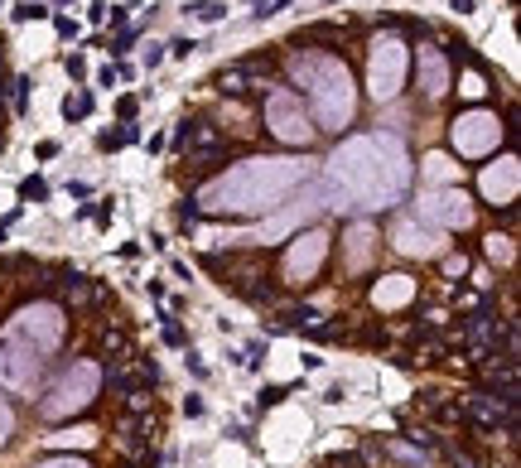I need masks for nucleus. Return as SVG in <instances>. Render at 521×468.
<instances>
[{"instance_id": "1", "label": "nucleus", "mask_w": 521, "mask_h": 468, "mask_svg": "<svg viewBox=\"0 0 521 468\" xmlns=\"http://www.w3.org/2000/svg\"><path fill=\"white\" fill-rule=\"evenodd\" d=\"M309 179V160H295V155H280V160H242L227 174H218L208 189H203V203L208 213H261V208H280V198Z\"/></svg>"}, {"instance_id": "2", "label": "nucleus", "mask_w": 521, "mask_h": 468, "mask_svg": "<svg viewBox=\"0 0 521 468\" xmlns=\"http://www.w3.org/2000/svg\"><path fill=\"white\" fill-rule=\"evenodd\" d=\"M290 78L304 87V97L319 111V126L314 131H343L353 121L357 97H353V78L348 68L329 54H295L290 58Z\"/></svg>"}, {"instance_id": "3", "label": "nucleus", "mask_w": 521, "mask_h": 468, "mask_svg": "<svg viewBox=\"0 0 521 468\" xmlns=\"http://www.w3.org/2000/svg\"><path fill=\"white\" fill-rule=\"evenodd\" d=\"M333 174L343 193H353L362 208H391V198L406 189V179L396 174H382V131L372 140H353L333 155Z\"/></svg>"}, {"instance_id": "4", "label": "nucleus", "mask_w": 521, "mask_h": 468, "mask_svg": "<svg viewBox=\"0 0 521 468\" xmlns=\"http://www.w3.org/2000/svg\"><path fill=\"white\" fill-rule=\"evenodd\" d=\"M0 338L20 343L25 353H34V358L44 362L58 348V343H63V309H58V304H49V300L25 304V309H15V319L0 329Z\"/></svg>"}, {"instance_id": "5", "label": "nucleus", "mask_w": 521, "mask_h": 468, "mask_svg": "<svg viewBox=\"0 0 521 468\" xmlns=\"http://www.w3.org/2000/svg\"><path fill=\"white\" fill-rule=\"evenodd\" d=\"M329 232L324 227H304L295 232L285 251H280V285H290V290H304V285H314L319 271H324V261H329Z\"/></svg>"}, {"instance_id": "6", "label": "nucleus", "mask_w": 521, "mask_h": 468, "mask_svg": "<svg viewBox=\"0 0 521 468\" xmlns=\"http://www.w3.org/2000/svg\"><path fill=\"white\" fill-rule=\"evenodd\" d=\"M97 386H102V367L97 362H73L63 377L54 382V391L39 401L44 420H63V415H78L97 401Z\"/></svg>"}, {"instance_id": "7", "label": "nucleus", "mask_w": 521, "mask_h": 468, "mask_svg": "<svg viewBox=\"0 0 521 468\" xmlns=\"http://www.w3.org/2000/svg\"><path fill=\"white\" fill-rule=\"evenodd\" d=\"M406 83V44L396 34H372L367 39V92L377 102H396Z\"/></svg>"}, {"instance_id": "8", "label": "nucleus", "mask_w": 521, "mask_h": 468, "mask_svg": "<svg viewBox=\"0 0 521 468\" xmlns=\"http://www.w3.org/2000/svg\"><path fill=\"white\" fill-rule=\"evenodd\" d=\"M502 136H507V126H502V116L488 107H468L449 121V145H454L464 160H478V155L497 150Z\"/></svg>"}, {"instance_id": "9", "label": "nucleus", "mask_w": 521, "mask_h": 468, "mask_svg": "<svg viewBox=\"0 0 521 468\" xmlns=\"http://www.w3.org/2000/svg\"><path fill=\"white\" fill-rule=\"evenodd\" d=\"M261 121H266V131H271L280 145H314V126H309V116H304V102L295 92H285V87H271L266 92V107H261Z\"/></svg>"}, {"instance_id": "10", "label": "nucleus", "mask_w": 521, "mask_h": 468, "mask_svg": "<svg viewBox=\"0 0 521 468\" xmlns=\"http://www.w3.org/2000/svg\"><path fill=\"white\" fill-rule=\"evenodd\" d=\"M266 78H271V58H266V54L232 58L227 68H218L213 87H218L227 102H247V97H256V92H266Z\"/></svg>"}, {"instance_id": "11", "label": "nucleus", "mask_w": 521, "mask_h": 468, "mask_svg": "<svg viewBox=\"0 0 521 468\" xmlns=\"http://www.w3.org/2000/svg\"><path fill=\"white\" fill-rule=\"evenodd\" d=\"M415 218L435 222V227H468L473 222V203H468V193L459 184L454 189H420Z\"/></svg>"}, {"instance_id": "12", "label": "nucleus", "mask_w": 521, "mask_h": 468, "mask_svg": "<svg viewBox=\"0 0 521 468\" xmlns=\"http://www.w3.org/2000/svg\"><path fill=\"white\" fill-rule=\"evenodd\" d=\"M449 87H454V63L444 58L439 44H420V49H415V92H420L425 102H439Z\"/></svg>"}, {"instance_id": "13", "label": "nucleus", "mask_w": 521, "mask_h": 468, "mask_svg": "<svg viewBox=\"0 0 521 468\" xmlns=\"http://www.w3.org/2000/svg\"><path fill=\"white\" fill-rule=\"evenodd\" d=\"M160 430H165L160 415H150V406H145V411H121L116 415V430H111V435H116V444L126 449V459H145L150 444L160 440Z\"/></svg>"}, {"instance_id": "14", "label": "nucleus", "mask_w": 521, "mask_h": 468, "mask_svg": "<svg viewBox=\"0 0 521 468\" xmlns=\"http://www.w3.org/2000/svg\"><path fill=\"white\" fill-rule=\"evenodd\" d=\"M517 189H521L517 155H497L493 165H483V174H478V193L493 208H517Z\"/></svg>"}, {"instance_id": "15", "label": "nucleus", "mask_w": 521, "mask_h": 468, "mask_svg": "<svg viewBox=\"0 0 521 468\" xmlns=\"http://www.w3.org/2000/svg\"><path fill=\"white\" fill-rule=\"evenodd\" d=\"M391 247L401 251V256H439L444 251V237H439L435 227H415V218H396L391 222Z\"/></svg>"}, {"instance_id": "16", "label": "nucleus", "mask_w": 521, "mask_h": 468, "mask_svg": "<svg viewBox=\"0 0 521 468\" xmlns=\"http://www.w3.org/2000/svg\"><path fill=\"white\" fill-rule=\"evenodd\" d=\"M372 251H377V232H372L367 222H353V227H348V256H343V271H362V266L372 261Z\"/></svg>"}, {"instance_id": "17", "label": "nucleus", "mask_w": 521, "mask_h": 468, "mask_svg": "<svg viewBox=\"0 0 521 468\" xmlns=\"http://www.w3.org/2000/svg\"><path fill=\"white\" fill-rule=\"evenodd\" d=\"M97 348H102V358L107 362H131L136 358V343H131V329H126V324H107Z\"/></svg>"}, {"instance_id": "18", "label": "nucleus", "mask_w": 521, "mask_h": 468, "mask_svg": "<svg viewBox=\"0 0 521 468\" xmlns=\"http://www.w3.org/2000/svg\"><path fill=\"white\" fill-rule=\"evenodd\" d=\"M415 290H420V285H415L411 276H386V285H377V290H372V300L382 304V309H396V304L415 300Z\"/></svg>"}, {"instance_id": "19", "label": "nucleus", "mask_w": 521, "mask_h": 468, "mask_svg": "<svg viewBox=\"0 0 521 468\" xmlns=\"http://www.w3.org/2000/svg\"><path fill=\"white\" fill-rule=\"evenodd\" d=\"M425 179H430V184H439V189H454V179H459V165H454L444 150H435V155H425Z\"/></svg>"}, {"instance_id": "20", "label": "nucleus", "mask_w": 521, "mask_h": 468, "mask_svg": "<svg viewBox=\"0 0 521 468\" xmlns=\"http://www.w3.org/2000/svg\"><path fill=\"white\" fill-rule=\"evenodd\" d=\"M184 15L198 20V25H222V20H227V0H189Z\"/></svg>"}, {"instance_id": "21", "label": "nucleus", "mask_w": 521, "mask_h": 468, "mask_svg": "<svg viewBox=\"0 0 521 468\" xmlns=\"http://www.w3.org/2000/svg\"><path fill=\"white\" fill-rule=\"evenodd\" d=\"M459 92H464L473 107H478V102H483V97L493 92V87H488V78H483V68H478V58H473V63L464 68V78H459Z\"/></svg>"}, {"instance_id": "22", "label": "nucleus", "mask_w": 521, "mask_h": 468, "mask_svg": "<svg viewBox=\"0 0 521 468\" xmlns=\"http://www.w3.org/2000/svg\"><path fill=\"white\" fill-rule=\"evenodd\" d=\"M140 140V126L136 121H121L116 131H97V150H121V145H136Z\"/></svg>"}, {"instance_id": "23", "label": "nucleus", "mask_w": 521, "mask_h": 468, "mask_svg": "<svg viewBox=\"0 0 521 468\" xmlns=\"http://www.w3.org/2000/svg\"><path fill=\"white\" fill-rule=\"evenodd\" d=\"M92 107H97V102H92V92L78 87V92H68V97H63V121H68V126H73V121H87Z\"/></svg>"}, {"instance_id": "24", "label": "nucleus", "mask_w": 521, "mask_h": 468, "mask_svg": "<svg viewBox=\"0 0 521 468\" xmlns=\"http://www.w3.org/2000/svg\"><path fill=\"white\" fill-rule=\"evenodd\" d=\"M10 20H15V25H29V20H49V5H44V0H20V5L10 10Z\"/></svg>"}, {"instance_id": "25", "label": "nucleus", "mask_w": 521, "mask_h": 468, "mask_svg": "<svg viewBox=\"0 0 521 468\" xmlns=\"http://www.w3.org/2000/svg\"><path fill=\"white\" fill-rule=\"evenodd\" d=\"M160 333H165L169 348H189V333L179 329V319H174V314H160Z\"/></svg>"}, {"instance_id": "26", "label": "nucleus", "mask_w": 521, "mask_h": 468, "mask_svg": "<svg viewBox=\"0 0 521 468\" xmlns=\"http://www.w3.org/2000/svg\"><path fill=\"white\" fill-rule=\"evenodd\" d=\"M10 107H15V116H25L29 111V78L20 73V78H10Z\"/></svg>"}, {"instance_id": "27", "label": "nucleus", "mask_w": 521, "mask_h": 468, "mask_svg": "<svg viewBox=\"0 0 521 468\" xmlns=\"http://www.w3.org/2000/svg\"><path fill=\"white\" fill-rule=\"evenodd\" d=\"M140 39V25H126V29H116V39H111V58H126L131 54V44Z\"/></svg>"}, {"instance_id": "28", "label": "nucleus", "mask_w": 521, "mask_h": 468, "mask_svg": "<svg viewBox=\"0 0 521 468\" xmlns=\"http://www.w3.org/2000/svg\"><path fill=\"white\" fill-rule=\"evenodd\" d=\"M483 242H488L483 251H488L493 261H507V266H512V237H497V232H493V237H483Z\"/></svg>"}, {"instance_id": "29", "label": "nucleus", "mask_w": 521, "mask_h": 468, "mask_svg": "<svg viewBox=\"0 0 521 468\" xmlns=\"http://www.w3.org/2000/svg\"><path fill=\"white\" fill-rule=\"evenodd\" d=\"M285 5H295V0H251V20H271Z\"/></svg>"}, {"instance_id": "30", "label": "nucleus", "mask_w": 521, "mask_h": 468, "mask_svg": "<svg viewBox=\"0 0 521 468\" xmlns=\"http://www.w3.org/2000/svg\"><path fill=\"white\" fill-rule=\"evenodd\" d=\"M444 459H449V468H483L468 449H459V444H444Z\"/></svg>"}, {"instance_id": "31", "label": "nucleus", "mask_w": 521, "mask_h": 468, "mask_svg": "<svg viewBox=\"0 0 521 468\" xmlns=\"http://www.w3.org/2000/svg\"><path fill=\"white\" fill-rule=\"evenodd\" d=\"M49 20H54V34H58V39H78V20H68L63 10H49Z\"/></svg>"}, {"instance_id": "32", "label": "nucleus", "mask_w": 521, "mask_h": 468, "mask_svg": "<svg viewBox=\"0 0 521 468\" xmlns=\"http://www.w3.org/2000/svg\"><path fill=\"white\" fill-rule=\"evenodd\" d=\"M20 198H25V203H44V198H49V184H44V179H25V184H20Z\"/></svg>"}, {"instance_id": "33", "label": "nucleus", "mask_w": 521, "mask_h": 468, "mask_svg": "<svg viewBox=\"0 0 521 468\" xmlns=\"http://www.w3.org/2000/svg\"><path fill=\"white\" fill-rule=\"evenodd\" d=\"M34 468H92L87 459H73V454H49V459H39Z\"/></svg>"}, {"instance_id": "34", "label": "nucleus", "mask_w": 521, "mask_h": 468, "mask_svg": "<svg viewBox=\"0 0 521 468\" xmlns=\"http://www.w3.org/2000/svg\"><path fill=\"white\" fill-rule=\"evenodd\" d=\"M63 68H68V78H87V58L83 54H68L63 58Z\"/></svg>"}, {"instance_id": "35", "label": "nucleus", "mask_w": 521, "mask_h": 468, "mask_svg": "<svg viewBox=\"0 0 521 468\" xmlns=\"http://www.w3.org/2000/svg\"><path fill=\"white\" fill-rule=\"evenodd\" d=\"M136 111H140V97H121V102H116V116H121V121H136Z\"/></svg>"}, {"instance_id": "36", "label": "nucleus", "mask_w": 521, "mask_h": 468, "mask_svg": "<svg viewBox=\"0 0 521 468\" xmlns=\"http://www.w3.org/2000/svg\"><path fill=\"white\" fill-rule=\"evenodd\" d=\"M165 49H169V58H189L193 49H198V44H193L189 34H184V39H174V44H165Z\"/></svg>"}, {"instance_id": "37", "label": "nucleus", "mask_w": 521, "mask_h": 468, "mask_svg": "<svg viewBox=\"0 0 521 468\" xmlns=\"http://www.w3.org/2000/svg\"><path fill=\"white\" fill-rule=\"evenodd\" d=\"M160 63H165V44H145V68L155 73Z\"/></svg>"}, {"instance_id": "38", "label": "nucleus", "mask_w": 521, "mask_h": 468, "mask_svg": "<svg viewBox=\"0 0 521 468\" xmlns=\"http://www.w3.org/2000/svg\"><path fill=\"white\" fill-rule=\"evenodd\" d=\"M285 396H290V386H266V391H261V406H280Z\"/></svg>"}, {"instance_id": "39", "label": "nucleus", "mask_w": 521, "mask_h": 468, "mask_svg": "<svg viewBox=\"0 0 521 468\" xmlns=\"http://www.w3.org/2000/svg\"><path fill=\"white\" fill-rule=\"evenodd\" d=\"M10 430H15V411H10V406L0 401V444L10 440Z\"/></svg>"}, {"instance_id": "40", "label": "nucleus", "mask_w": 521, "mask_h": 468, "mask_svg": "<svg viewBox=\"0 0 521 468\" xmlns=\"http://www.w3.org/2000/svg\"><path fill=\"white\" fill-rule=\"evenodd\" d=\"M444 271H449V276H464V271H468V256H464V251H459V256H444Z\"/></svg>"}, {"instance_id": "41", "label": "nucleus", "mask_w": 521, "mask_h": 468, "mask_svg": "<svg viewBox=\"0 0 521 468\" xmlns=\"http://www.w3.org/2000/svg\"><path fill=\"white\" fill-rule=\"evenodd\" d=\"M184 415H189V420H198V415H203V401H198V396H184Z\"/></svg>"}, {"instance_id": "42", "label": "nucleus", "mask_w": 521, "mask_h": 468, "mask_svg": "<svg viewBox=\"0 0 521 468\" xmlns=\"http://www.w3.org/2000/svg\"><path fill=\"white\" fill-rule=\"evenodd\" d=\"M87 20H92V25H102V20H107V5H102V0H97V5H87Z\"/></svg>"}, {"instance_id": "43", "label": "nucleus", "mask_w": 521, "mask_h": 468, "mask_svg": "<svg viewBox=\"0 0 521 468\" xmlns=\"http://www.w3.org/2000/svg\"><path fill=\"white\" fill-rule=\"evenodd\" d=\"M34 155H39V160H54V155H58V140H44V145H39Z\"/></svg>"}, {"instance_id": "44", "label": "nucleus", "mask_w": 521, "mask_h": 468, "mask_svg": "<svg viewBox=\"0 0 521 468\" xmlns=\"http://www.w3.org/2000/svg\"><path fill=\"white\" fill-rule=\"evenodd\" d=\"M184 362H189V372H193V377H208V367L198 362V353H189V358H184Z\"/></svg>"}, {"instance_id": "45", "label": "nucleus", "mask_w": 521, "mask_h": 468, "mask_svg": "<svg viewBox=\"0 0 521 468\" xmlns=\"http://www.w3.org/2000/svg\"><path fill=\"white\" fill-rule=\"evenodd\" d=\"M97 87H116V68H102L97 73Z\"/></svg>"}, {"instance_id": "46", "label": "nucleus", "mask_w": 521, "mask_h": 468, "mask_svg": "<svg viewBox=\"0 0 521 468\" xmlns=\"http://www.w3.org/2000/svg\"><path fill=\"white\" fill-rule=\"evenodd\" d=\"M449 5H454L459 15H473V0H449Z\"/></svg>"}, {"instance_id": "47", "label": "nucleus", "mask_w": 521, "mask_h": 468, "mask_svg": "<svg viewBox=\"0 0 521 468\" xmlns=\"http://www.w3.org/2000/svg\"><path fill=\"white\" fill-rule=\"evenodd\" d=\"M324 5H338V0H324Z\"/></svg>"}, {"instance_id": "48", "label": "nucleus", "mask_w": 521, "mask_h": 468, "mask_svg": "<svg viewBox=\"0 0 521 468\" xmlns=\"http://www.w3.org/2000/svg\"><path fill=\"white\" fill-rule=\"evenodd\" d=\"M0 145H5V131H0Z\"/></svg>"}]
</instances>
